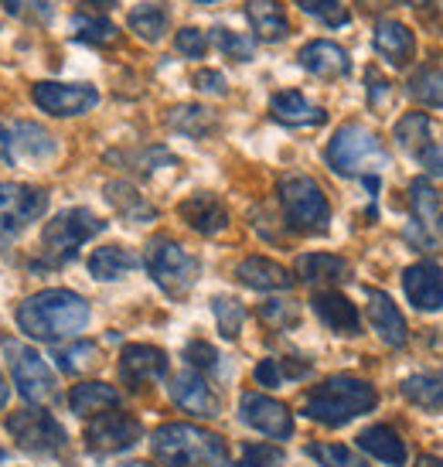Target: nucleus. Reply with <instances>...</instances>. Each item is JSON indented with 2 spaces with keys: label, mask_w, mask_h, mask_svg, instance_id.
I'll use <instances>...</instances> for the list:
<instances>
[{
  "label": "nucleus",
  "mask_w": 443,
  "mask_h": 467,
  "mask_svg": "<svg viewBox=\"0 0 443 467\" xmlns=\"http://www.w3.org/2000/svg\"><path fill=\"white\" fill-rule=\"evenodd\" d=\"M89 325V304L78 297L76 290L66 286H52V290H38L17 307V327L35 341H66L86 331Z\"/></svg>",
  "instance_id": "nucleus-1"
},
{
  "label": "nucleus",
  "mask_w": 443,
  "mask_h": 467,
  "mask_svg": "<svg viewBox=\"0 0 443 467\" xmlns=\"http://www.w3.org/2000/svg\"><path fill=\"white\" fill-rule=\"evenodd\" d=\"M150 451L164 467H229L225 441L195 423H160L150 437Z\"/></svg>",
  "instance_id": "nucleus-2"
},
{
  "label": "nucleus",
  "mask_w": 443,
  "mask_h": 467,
  "mask_svg": "<svg viewBox=\"0 0 443 467\" xmlns=\"http://www.w3.org/2000/svg\"><path fill=\"white\" fill-rule=\"evenodd\" d=\"M378 392L372 382L355 376H331L321 386H314L304 400V413L321 427H345L355 416H366L376 410Z\"/></svg>",
  "instance_id": "nucleus-3"
},
{
  "label": "nucleus",
  "mask_w": 443,
  "mask_h": 467,
  "mask_svg": "<svg viewBox=\"0 0 443 467\" xmlns=\"http://www.w3.org/2000/svg\"><path fill=\"white\" fill-rule=\"evenodd\" d=\"M327 164L348 178H355V174L366 178L368 171L389 168V154L378 140V133L368 130L366 123H345L327 143Z\"/></svg>",
  "instance_id": "nucleus-4"
},
{
  "label": "nucleus",
  "mask_w": 443,
  "mask_h": 467,
  "mask_svg": "<svg viewBox=\"0 0 443 467\" xmlns=\"http://www.w3.org/2000/svg\"><path fill=\"white\" fill-rule=\"evenodd\" d=\"M276 195L287 215V225L297 233H325L331 222V205H327L325 188L307 178V174H283L276 182Z\"/></svg>",
  "instance_id": "nucleus-5"
},
{
  "label": "nucleus",
  "mask_w": 443,
  "mask_h": 467,
  "mask_svg": "<svg viewBox=\"0 0 443 467\" xmlns=\"http://www.w3.org/2000/svg\"><path fill=\"white\" fill-rule=\"evenodd\" d=\"M106 229L103 219H96L89 208H66L58 212L45 233H41V256L45 266H62L78 253V246H86L92 235H99Z\"/></svg>",
  "instance_id": "nucleus-6"
},
{
  "label": "nucleus",
  "mask_w": 443,
  "mask_h": 467,
  "mask_svg": "<svg viewBox=\"0 0 443 467\" xmlns=\"http://www.w3.org/2000/svg\"><path fill=\"white\" fill-rule=\"evenodd\" d=\"M144 266H147V273H150V280H154L168 297H184V294L195 286L198 273H201V263H198L181 243H174L168 235L150 239Z\"/></svg>",
  "instance_id": "nucleus-7"
},
{
  "label": "nucleus",
  "mask_w": 443,
  "mask_h": 467,
  "mask_svg": "<svg viewBox=\"0 0 443 467\" xmlns=\"http://www.w3.org/2000/svg\"><path fill=\"white\" fill-rule=\"evenodd\" d=\"M48 212V192L35 184L4 182L0 184V249L17 243L27 225H35Z\"/></svg>",
  "instance_id": "nucleus-8"
},
{
  "label": "nucleus",
  "mask_w": 443,
  "mask_h": 467,
  "mask_svg": "<svg viewBox=\"0 0 443 467\" xmlns=\"http://www.w3.org/2000/svg\"><path fill=\"white\" fill-rule=\"evenodd\" d=\"M58 154V143L45 127L27 123V119H7L0 123V161L11 168L25 164H45Z\"/></svg>",
  "instance_id": "nucleus-9"
},
{
  "label": "nucleus",
  "mask_w": 443,
  "mask_h": 467,
  "mask_svg": "<svg viewBox=\"0 0 443 467\" xmlns=\"http://www.w3.org/2000/svg\"><path fill=\"white\" fill-rule=\"evenodd\" d=\"M7 433L27 454H58L68 443L66 427L48 410H38V406L17 410V413L7 416Z\"/></svg>",
  "instance_id": "nucleus-10"
},
{
  "label": "nucleus",
  "mask_w": 443,
  "mask_h": 467,
  "mask_svg": "<svg viewBox=\"0 0 443 467\" xmlns=\"http://www.w3.org/2000/svg\"><path fill=\"white\" fill-rule=\"evenodd\" d=\"M140 437H144V423L119 410H106L86 423V447L96 454H123L137 447Z\"/></svg>",
  "instance_id": "nucleus-11"
},
{
  "label": "nucleus",
  "mask_w": 443,
  "mask_h": 467,
  "mask_svg": "<svg viewBox=\"0 0 443 467\" xmlns=\"http://www.w3.org/2000/svg\"><path fill=\"white\" fill-rule=\"evenodd\" d=\"M31 103L48 117H82L99 103V89L89 82H35Z\"/></svg>",
  "instance_id": "nucleus-12"
},
{
  "label": "nucleus",
  "mask_w": 443,
  "mask_h": 467,
  "mask_svg": "<svg viewBox=\"0 0 443 467\" xmlns=\"http://www.w3.org/2000/svg\"><path fill=\"white\" fill-rule=\"evenodd\" d=\"M239 416H242L246 427H252L256 433L270 437V441H290L294 437V413H290V406H283V402L266 396V392H242Z\"/></svg>",
  "instance_id": "nucleus-13"
},
{
  "label": "nucleus",
  "mask_w": 443,
  "mask_h": 467,
  "mask_svg": "<svg viewBox=\"0 0 443 467\" xmlns=\"http://www.w3.org/2000/svg\"><path fill=\"white\" fill-rule=\"evenodd\" d=\"M7 358H11V376H14L17 392H21V400H27V402L52 400L55 376L38 351L27 348V345H7Z\"/></svg>",
  "instance_id": "nucleus-14"
},
{
  "label": "nucleus",
  "mask_w": 443,
  "mask_h": 467,
  "mask_svg": "<svg viewBox=\"0 0 443 467\" xmlns=\"http://www.w3.org/2000/svg\"><path fill=\"white\" fill-rule=\"evenodd\" d=\"M403 290L409 304L423 314L443 311V270L433 260H419L403 270Z\"/></svg>",
  "instance_id": "nucleus-15"
},
{
  "label": "nucleus",
  "mask_w": 443,
  "mask_h": 467,
  "mask_svg": "<svg viewBox=\"0 0 443 467\" xmlns=\"http://www.w3.org/2000/svg\"><path fill=\"white\" fill-rule=\"evenodd\" d=\"M170 400H174L178 410L201 416V420L219 416V400H215L211 386L205 382V376L195 372V368H184V372H178V376L170 379Z\"/></svg>",
  "instance_id": "nucleus-16"
},
{
  "label": "nucleus",
  "mask_w": 443,
  "mask_h": 467,
  "mask_svg": "<svg viewBox=\"0 0 443 467\" xmlns=\"http://www.w3.org/2000/svg\"><path fill=\"white\" fill-rule=\"evenodd\" d=\"M178 215L188 229H195L198 235H219L229 229V208L222 202L219 195H211V192H195V195H188L178 205Z\"/></svg>",
  "instance_id": "nucleus-17"
},
{
  "label": "nucleus",
  "mask_w": 443,
  "mask_h": 467,
  "mask_svg": "<svg viewBox=\"0 0 443 467\" xmlns=\"http://www.w3.org/2000/svg\"><path fill=\"white\" fill-rule=\"evenodd\" d=\"M314 314L321 317V325L331 327L335 335H362V314L352 300L338 294V290H317L311 297Z\"/></svg>",
  "instance_id": "nucleus-18"
},
{
  "label": "nucleus",
  "mask_w": 443,
  "mask_h": 467,
  "mask_svg": "<svg viewBox=\"0 0 443 467\" xmlns=\"http://www.w3.org/2000/svg\"><path fill=\"white\" fill-rule=\"evenodd\" d=\"M119 376L130 386H147L168 376V355L154 345H127L119 355Z\"/></svg>",
  "instance_id": "nucleus-19"
},
{
  "label": "nucleus",
  "mask_w": 443,
  "mask_h": 467,
  "mask_svg": "<svg viewBox=\"0 0 443 467\" xmlns=\"http://www.w3.org/2000/svg\"><path fill=\"white\" fill-rule=\"evenodd\" d=\"M297 58H300V66L317 78H345L348 72H352V58H348V52L327 38L307 41V45L300 48Z\"/></svg>",
  "instance_id": "nucleus-20"
},
{
  "label": "nucleus",
  "mask_w": 443,
  "mask_h": 467,
  "mask_svg": "<svg viewBox=\"0 0 443 467\" xmlns=\"http://www.w3.org/2000/svg\"><path fill=\"white\" fill-rule=\"evenodd\" d=\"M372 45H376V52L389 62V66L403 68L413 62V55H417V35L403 25V21H392V17H382L372 31Z\"/></svg>",
  "instance_id": "nucleus-21"
},
{
  "label": "nucleus",
  "mask_w": 443,
  "mask_h": 467,
  "mask_svg": "<svg viewBox=\"0 0 443 467\" xmlns=\"http://www.w3.org/2000/svg\"><path fill=\"white\" fill-rule=\"evenodd\" d=\"M368 325L376 331L389 348H403L406 337H409V327H406V317L403 311L392 304L389 294H382V290H372L368 294Z\"/></svg>",
  "instance_id": "nucleus-22"
},
{
  "label": "nucleus",
  "mask_w": 443,
  "mask_h": 467,
  "mask_svg": "<svg viewBox=\"0 0 443 467\" xmlns=\"http://www.w3.org/2000/svg\"><path fill=\"white\" fill-rule=\"evenodd\" d=\"M235 276H239V284H246L249 290H290L294 286V273L287 266H280L276 260L270 256H246V260L235 266Z\"/></svg>",
  "instance_id": "nucleus-23"
},
{
  "label": "nucleus",
  "mask_w": 443,
  "mask_h": 467,
  "mask_svg": "<svg viewBox=\"0 0 443 467\" xmlns=\"http://www.w3.org/2000/svg\"><path fill=\"white\" fill-rule=\"evenodd\" d=\"M270 113H273V119L287 123V127H321L327 119L325 106H314L311 99L297 89L276 92L273 99H270Z\"/></svg>",
  "instance_id": "nucleus-24"
},
{
  "label": "nucleus",
  "mask_w": 443,
  "mask_h": 467,
  "mask_svg": "<svg viewBox=\"0 0 443 467\" xmlns=\"http://www.w3.org/2000/svg\"><path fill=\"white\" fill-rule=\"evenodd\" d=\"M358 447L366 451L368 457H376L389 467H403L409 451H406V441L389 427V423H376V427H366L358 433Z\"/></svg>",
  "instance_id": "nucleus-25"
},
{
  "label": "nucleus",
  "mask_w": 443,
  "mask_h": 467,
  "mask_svg": "<svg viewBox=\"0 0 443 467\" xmlns=\"http://www.w3.org/2000/svg\"><path fill=\"white\" fill-rule=\"evenodd\" d=\"M103 195H106V202L119 212V219L133 222V225H147V222L157 219L154 202L147 195H140L130 182H109L103 188Z\"/></svg>",
  "instance_id": "nucleus-26"
},
{
  "label": "nucleus",
  "mask_w": 443,
  "mask_h": 467,
  "mask_svg": "<svg viewBox=\"0 0 443 467\" xmlns=\"http://www.w3.org/2000/svg\"><path fill=\"white\" fill-rule=\"evenodd\" d=\"M294 273H297L304 284H341L348 280V260H341L335 253H304L297 263H294Z\"/></svg>",
  "instance_id": "nucleus-27"
},
{
  "label": "nucleus",
  "mask_w": 443,
  "mask_h": 467,
  "mask_svg": "<svg viewBox=\"0 0 443 467\" xmlns=\"http://www.w3.org/2000/svg\"><path fill=\"white\" fill-rule=\"evenodd\" d=\"M246 17L249 25H252V31H256V38L263 41H283L290 35L287 11L276 0H249Z\"/></svg>",
  "instance_id": "nucleus-28"
},
{
  "label": "nucleus",
  "mask_w": 443,
  "mask_h": 467,
  "mask_svg": "<svg viewBox=\"0 0 443 467\" xmlns=\"http://www.w3.org/2000/svg\"><path fill=\"white\" fill-rule=\"evenodd\" d=\"M140 266V256L127 246H99L89 256V273L103 284H113V280H123L130 270Z\"/></svg>",
  "instance_id": "nucleus-29"
},
{
  "label": "nucleus",
  "mask_w": 443,
  "mask_h": 467,
  "mask_svg": "<svg viewBox=\"0 0 443 467\" xmlns=\"http://www.w3.org/2000/svg\"><path fill=\"white\" fill-rule=\"evenodd\" d=\"M119 392L106 382H78L68 392V410L76 416H99L106 410H117Z\"/></svg>",
  "instance_id": "nucleus-30"
},
{
  "label": "nucleus",
  "mask_w": 443,
  "mask_h": 467,
  "mask_svg": "<svg viewBox=\"0 0 443 467\" xmlns=\"http://www.w3.org/2000/svg\"><path fill=\"white\" fill-rule=\"evenodd\" d=\"M392 137H396L403 154L419 157L433 140V119L427 113H403V119H396Z\"/></svg>",
  "instance_id": "nucleus-31"
},
{
  "label": "nucleus",
  "mask_w": 443,
  "mask_h": 467,
  "mask_svg": "<svg viewBox=\"0 0 443 467\" xmlns=\"http://www.w3.org/2000/svg\"><path fill=\"white\" fill-rule=\"evenodd\" d=\"M168 127L170 130L184 133V137H195V140H205L211 130H215V113L201 103H181L168 113Z\"/></svg>",
  "instance_id": "nucleus-32"
},
{
  "label": "nucleus",
  "mask_w": 443,
  "mask_h": 467,
  "mask_svg": "<svg viewBox=\"0 0 443 467\" xmlns=\"http://www.w3.org/2000/svg\"><path fill=\"white\" fill-rule=\"evenodd\" d=\"M403 400H409L419 410H443V376L440 372H417L403 379Z\"/></svg>",
  "instance_id": "nucleus-33"
},
{
  "label": "nucleus",
  "mask_w": 443,
  "mask_h": 467,
  "mask_svg": "<svg viewBox=\"0 0 443 467\" xmlns=\"http://www.w3.org/2000/svg\"><path fill=\"white\" fill-rule=\"evenodd\" d=\"M127 25H130V31L140 41L154 45V41H160L164 35H168L170 17H168V11H164L160 4H140V7H133V11H130Z\"/></svg>",
  "instance_id": "nucleus-34"
},
{
  "label": "nucleus",
  "mask_w": 443,
  "mask_h": 467,
  "mask_svg": "<svg viewBox=\"0 0 443 467\" xmlns=\"http://www.w3.org/2000/svg\"><path fill=\"white\" fill-rule=\"evenodd\" d=\"M72 31H76L78 41H86L92 48H109L119 41V27L103 17V14H76L72 17Z\"/></svg>",
  "instance_id": "nucleus-35"
},
{
  "label": "nucleus",
  "mask_w": 443,
  "mask_h": 467,
  "mask_svg": "<svg viewBox=\"0 0 443 467\" xmlns=\"http://www.w3.org/2000/svg\"><path fill=\"white\" fill-rule=\"evenodd\" d=\"M406 92H409V99L430 106V109H440L443 106V68H433V66L417 68V72L409 76V82H406Z\"/></svg>",
  "instance_id": "nucleus-36"
},
{
  "label": "nucleus",
  "mask_w": 443,
  "mask_h": 467,
  "mask_svg": "<svg viewBox=\"0 0 443 467\" xmlns=\"http://www.w3.org/2000/svg\"><path fill=\"white\" fill-rule=\"evenodd\" d=\"M409 212L417 225H430V222H440V195L427 178H417L409 184Z\"/></svg>",
  "instance_id": "nucleus-37"
},
{
  "label": "nucleus",
  "mask_w": 443,
  "mask_h": 467,
  "mask_svg": "<svg viewBox=\"0 0 443 467\" xmlns=\"http://www.w3.org/2000/svg\"><path fill=\"white\" fill-rule=\"evenodd\" d=\"M96 362H99V348H96L92 341H72V345L55 351V365H58L66 376H82V372H89Z\"/></svg>",
  "instance_id": "nucleus-38"
},
{
  "label": "nucleus",
  "mask_w": 443,
  "mask_h": 467,
  "mask_svg": "<svg viewBox=\"0 0 443 467\" xmlns=\"http://www.w3.org/2000/svg\"><path fill=\"white\" fill-rule=\"evenodd\" d=\"M307 454L321 467H366L362 454H355L348 443H311Z\"/></svg>",
  "instance_id": "nucleus-39"
},
{
  "label": "nucleus",
  "mask_w": 443,
  "mask_h": 467,
  "mask_svg": "<svg viewBox=\"0 0 443 467\" xmlns=\"http://www.w3.org/2000/svg\"><path fill=\"white\" fill-rule=\"evenodd\" d=\"M211 311H215V321H219V335L222 337H239L242 331V321H246V307L235 297H215L211 300Z\"/></svg>",
  "instance_id": "nucleus-40"
},
{
  "label": "nucleus",
  "mask_w": 443,
  "mask_h": 467,
  "mask_svg": "<svg viewBox=\"0 0 443 467\" xmlns=\"http://www.w3.org/2000/svg\"><path fill=\"white\" fill-rule=\"evenodd\" d=\"M211 41H215V45H219L222 52L229 55L232 62H249V58L256 55L252 38H246V35H239V31H232V27H225V25L211 27Z\"/></svg>",
  "instance_id": "nucleus-41"
},
{
  "label": "nucleus",
  "mask_w": 443,
  "mask_h": 467,
  "mask_svg": "<svg viewBox=\"0 0 443 467\" xmlns=\"http://www.w3.org/2000/svg\"><path fill=\"white\" fill-rule=\"evenodd\" d=\"M294 4H297L304 14L317 17V21L327 27H345L348 21H352V14H348V7H345L341 0H294Z\"/></svg>",
  "instance_id": "nucleus-42"
},
{
  "label": "nucleus",
  "mask_w": 443,
  "mask_h": 467,
  "mask_svg": "<svg viewBox=\"0 0 443 467\" xmlns=\"http://www.w3.org/2000/svg\"><path fill=\"white\" fill-rule=\"evenodd\" d=\"M260 321L266 327H273V331H290V327L300 321V307L294 300H266L260 304Z\"/></svg>",
  "instance_id": "nucleus-43"
},
{
  "label": "nucleus",
  "mask_w": 443,
  "mask_h": 467,
  "mask_svg": "<svg viewBox=\"0 0 443 467\" xmlns=\"http://www.w3.org/2000/svg\"><path fill=\"white\" fill-rule=\"evenodd\" d=\"M4 11L11 17H21V21H35V25H48L55 17L52 0H0Z\"/></svg>",
  "instance_id": "nucleus-44"
},
{
  "label": "nucleus",
  "mask_w": 443,
  "mask_h": 467,
  "mask_svg": "<svg viewBox=\"0 0 443 467\" xmlns=\"http://www.w3.org/2000/svg\"><path fill=\"white\" fill-rule=\"evenodd\" d=\"M119 161L133 164V171H140V174H150V171H157L160 164H174V154H170L168 147H147V150H133V154H123Z\"/></svg>",
  "instance_id": "nucleus-45"
},
{
  "label": "nucleus",
  "mask_w": 443,
  "mask_h": 467,
  "mask_svg": "<svg viewBox=\"0 0 443 467\" xmlns=\"http://www.w3.org/2000/svg\"><path fill=\"white\" fill-rule=\"evenodd\" d=\"M174 48L184 55V58H205L209 52V35L201 27H181L174 35Z\"/></svg>",
  "instance_id": "nucleus-46"
},
{
  "label": "nucleus",
  "mask_w": 443,
  "mask_h": 467,
  "mask_svg": "<svg viewBox=\"0 0 443 467\" xmlns=\"http://www.w3.org/2000/svg\"><path fill=\"white\" fill-rule=\"evenodd\" d=\"M184 362L191 365L195 372H209V368L219 365V351L211 348L209 341H191V345L184 348Z\"/></svg>",
  "instance_id": "nucleus-47"
},
{
  "label": "nucleus",
  "mask_w": 443,
  "mask_h": 467,
  "mask_svg": "<svg viewBox=\"0 0 443 467\" xmlns=\"http://www.w3.org/2000/svg\"><path fill=\"white\" fill-rule=\"evenodd\" d=\"M246 461H252L256 467H280L283 464V451L280 447H270V443H246L242 447Z\"/></svg>",
  "instance_id": "nucleus-48"
},
{
  "label": "nucleus",
  "mask_w": 443,
  "mask_h": 467,
  "mask_svg": "<svg viewBox=\"0 0 443 467\" xmlns=\"http://www.w3.org/2000/svg\"><path fill=\"white\" fill-rule=\"evenodd\" d=\"M252 379H256V386H266V389H276V386H283V372H280V362H276V358H263V362L252 368Z\"/></svg>",
  "instance_id": "nucleus-49"
},
{
  "label": "nucleus",
  "mask_w": 443,
  "mask_h": 467,
  "mask_svg": "<svg viewBox=\"0 0 443 467\" xmlns=\"http://www.w3.org/2000/svg\"><path fill=\"white\" fill-rule=\"evenodd\" d=\"M195 89L198 92H209V96H225L229 86H225V76L215 72V68H201L195 76Z\"/></svg>",
  "instance_id": "nucleus-50"
},
{
  "label": "nucleus",
  "mask_w": 443,
  "mask_h": 467,
  "mask_svg": "<svg viewBox=\"0 0 443 467\" xmlns=\"http://www.w3.org/2000/svg\"><path fill=\"white\" fill-rule=\"evenodd\" d=\"M366 86H368V103H372V106L386 103V96H389V82L378 76L376 68H368V72H366Z\"/></svg>",
  "instance_id": "nucleus-51"
},
{
  "label": "nucleus",
  "mask_w": 443,
  "mask_h": 467,
  "mask_svg": "<svg viewBox=\"0 0 443 467\" xmlns=\"http://www.w3.org/2000/svg\"><path fill=\"white\" fill-rule=\"evenodd\" d=\"M419 161H423V168L430 171L433 178H443V143H430V147L419 154Z\"/></svg>",
  "instance_id": "nucleus-52"
},
{
  "label": "nucleus",
  "mask_w": 443,
  "mask_h": 467,
  "mask_svg": "<svg viewBox=\"0 0 443 467\" xmlns=\"http://www.w3.org/2000/svg\"><path fill=\"white\" fill-rule=\"evenodd\" d=\"M417 467H443V461H440V457H433V454H419Z\"/></svg>",
  "instance_id": "nucleus-53"
},
{
  "label": "nucleus",
  "mask_w": 443,
  "mask_h": 467,
  "mask_svg": "<svg viewBox=\"0 0 443 467\" xmlns=\"http://www.w3.org/2000/svg\"><path fill=\"white\" fill-rule=\"evenodd\" d=\"M4 402H7V379L0 372V410H4Z\"/></svg>",
  "instance_id": "nucleus-54"
},
{
  "label": "nucleus",
  "mask_w": 443,
  "mask_h": 467,
  "mask_svg": "<svg viewBox=\"0 0 443 467\" xmlns=\"http://www.w3.org/2000/svg\"><path fill=\"white\" fill-rule=\"evenodd\" d=\"M92 7H96V11H106V7H113V4H117V0H89Z\"/></svg>",
  "instance_id": "nucleus-55"
},
{
  "label": "nucleus",
  "mask_w": 443,
  "mask_h": 467,
  "mask_svg": "<svg viewBox=\"0 0 443 467\" xmlns=\"http://www.w3.org/2000/svg\"><path fill=\"white\" fill-rule=\"evenodd\" d=\"M403 4H409V7H430L433 0H403Z\"/></svg>",
  "instance_id": "nucleus-56"
},
{
  "label": "nucleus",
  "mask_w": 443,
  "mask_h": 467,
  "mask_svg": "<svg viewBox=\"0 0 443 467\" xmlns=\"http://www.w3.org/2000/svg\"><path fill=\"white\" fill-rule=\"evenodd\" d=\"M119 467H154V464H144V461H130V464H119Z\"/></svg>",
  "instance_id": "nucleus-57"
},
{
  "label": "nucleus",
  "mask_w": 443,
  "mask_h": 467,
  "mask_svg": "<svg viewBox=\"0 0 443 467\" xmlns=\"http://www.w3.org/2000/svg\"><path fill=\"white\" fill-rule=\"evenodd\" d=\"M232 467H256V464H252V461H246V457H242V461H239V464H232Z\"/></svg>",
  "instance_id": "nucleus-58"
},
{
  "label": "nucleus",
  "mask_w": 443,
  "mask_h": 467,
  "mask_svg": "<svg viewBox=\"0 0 443 467\" xmlns=\"http://www.w3.org/2000/svg\"><path fill=\"white\" fill-rule=\"evenodd\" d=\"M437 225H440V235H443V215H440V222H437Z\"/></svg>",
  "instance_id": "nucleus-59"
},
{
  "label": "nucleus",
  "mask_w": 443,
  "mask_h": 467,
  "mask_svg": "<svg viewBox=\"0 0 443 467\" xmlns=\"http://www.w3.org/2000/svg\"><path fill=\"white\" fill-rule=\"evenodd\" d=\"M198 4H215V0H198Z\"/></svg>",
  "instance_id": "nucleus-60"
},
{
  "label": "nucleus",
  "mask_w": 443,
  "mask_h": 467,
  "mask_svg": "<svg viewBox=\"0 0 443 467\" xmlns=\"http://www.w3.org/2000/svg\"><path fill=\"white\" fill-rule=\"evenodd\" d=\"M0 457H4V451H0Z\"/></svg>",
  "instance_id": "nucleus-61"
}]
</instances>
